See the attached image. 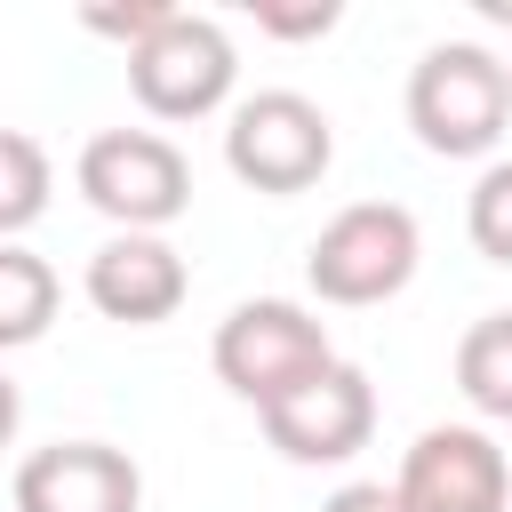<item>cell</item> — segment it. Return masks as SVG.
<instances>
[{"label": "cell", "mask_w": 512, "mask_h": 512, "mask_svg": "<svg viewBox=\"0 0 512 512\" xmlns=\"http://www.w3.org/2000/svg\"><path fill=\"white\" fill-rule=\"evenodd\" d=\"M512 120V88H504V56H488L480 40H440L416 56L408 72V128L424 152L440 160H480L496 152Z\"/></svg>", "instance_id": "1"}, {"label": "cell", "mask_w": 512, "mask_h": 512, "mask_svg": "<svg viewBox=\"0 0 512 512\" xmlns=\"http://www.w3.org/2000/svg\"><path fill=\"white\" fill-rule=\"evenodd\" d=\"M208 360H216V384H224L232 400L272 408V400H288L296 384H312V376L336 360V344H328V328H320L304 304H288V296H248V304H232V312L216 320Z\"/></svg>", "instance_id": "2"}, {"label": "cell", "mask_w": 512, "mask_h": 512, "mask_svg": "<svg viewBox=\"0 0 512 512\" xmlns=\"http://www.w3.org/2000/svg\"><path fill=\"white\" fill-rule=\"evenodd\" d=\"M416 256H424V232L400 200H352L304 248V280L320 304H384L416 280Z\"/></svg>", "instance_id": "3"}, {"label": "cell", "mask_w": 512, "mask_h": 512, "mask_svg": "<svg viewBox=\"0 0 512 512\" xmlns=\"http://www.w3.org/2000/svg\"><path fill=\"white\" fill-rule=\"evenodd\" d=\"M328 160H336V128H328V112H320L312 96H296V88H256V96H240L232 120H224V168H232L248 192L288 200V192L320 184Z\"/></svg>", "instance_id": "4"}, {"label": "cell", "mask_w": 512, "mask_h": 512, "mask_svg": "<svg viewBox=\"0 0 512 512\" xmlns=\"http://www.w3.org/2000/svg\"><path fill=\"white\" fill-rule=\"evenodd\" d=\"M80 192L120 232H160L192 208V160L160 128H96L80 144Z\"/></svg>", "instance_id": "5"}, {"label": "cell", "mask_w": 512, "mask_h": 512, "mask_svg": "<svg viewBox=\"0 0 512 512\" xmlns=\"http://www.w3.org/2000/svg\"><path fill=\"white\" fill-rule=\"evenodd\" d=\"M240 80V56H232V32L216 16H192L176 8L144 48H128V88L152 120H208Z\"/></svg>", "instance_id": "6"}, {"label": "cell", "mask_w": 512, "mask_h": 512, "mask_svg": "<svg viewBox=\"0 0 512 512\" xmlns=\"http://www.w3.org/2000/svg\"><path fill=\"white\" fill-rule=\"evenodd\" d=\"M256 416H264V440H272L288 464H344V456H360L368 432H376V384H368V368L328 360L312 384H296L288 400H272V408H256Z\"/></svg>", "instance_id": "7"}, {"label": "cell", "mask_w": 512, "mask_h": 512, "mask_svg": "<svg viewBox=\"0 0 512 512\" xmlns=\"http://www.w3.org/2000/svg\"><path fill=\"white\" fill-rule=\"evenodd\" d=\"M392 488L408 512H512V456L480 424H432L400 456Z\"/></svg>", "instance_id": "8"}, {"label": "cell", "mask_w": 512, "mask_h": 512, "mask_svg": "<svg viewBox=\"0 0 512 512\" xmlns=\"http://www.w3.org/2000/svg\"><path fill=\"white\" fill-rule=\"evenodd\" d=\"M144 472L112 440H56L16 464V512H136Z\"/></svg>", "instance_id": "9"}, {"label": "cell", "mask_w": 512, "mask_h": 512, "mask_svg": "<svg viewBox=\"0 0 512 512\" xmlns=\"http://www.w3.org/2000/svg\"><path fill=\"white\" fill-rule=\"evenodd\" d=\"M88 304L104 312V320H120V328H152V320H168L176 304H184V288H192V272H184V256L160 240V232H112L96 256H88Z\"/></svg>", "instance_id": "10"}, {"label": "cell", "mask_w": 512, "mask_h": 512, "mask_svg": "<svg viewBox=\"0 0 512 512\" xmlns=\"http://www.w3.org/2000/svg\"><path fill=\"white\" fill-rule=\"evenodd\" d=\"M56 304H64V280L48 272V256H32V248L0 240V352L40 344V336H48V320H56Z\"/></svg>", "instance_id": "11"}, {"label": "cell", "mask_w": 512, "mask_h": 512, "mask_svg": "<svg viewBox=\"0 0 512 512\" xmlns=\"http://www.w3.org/2000/svg\"><path fill=\"white\" fill-rule=\"evenodd\" d=\"M456 392L488 424H512V312H488L456 336Z\"/></svg>", "instance_id": "12"}, {"label": "cell", "mask_w": 512, "mask_h": 512, "mask_svg": "<svg viewBox=\"0 0 512 512\" xmlns=\"http://www.w3.org/2000/svg\"><path fill=\"white\" fill-rule=\"evenodd\" d=\"M48 184H56V168H48L40 136H24V128H0V240H16L24 224H40V208H48Z\"/></svg>", "instance_id": "13"}, {"label": "cell", "mask_w": 512, "mask_h": 512, "mask_svg": "<svg viewBox=\"0 0 512 512\" xmlns=\"http://www.w3.org/2000/svg\"><path fill=\"white\" fill-rule=\"evenodd\" d=\"M464 232L488 264H512V160L480 168V184L464 192Z\"/></svg>", "instance_id": "14"}, {"label": "cell", "mask_w": 512, "mask_h": 512, "mask_svg": "<svg viewBox=\"0 0 512 512\" xmlns=\"http://www.w3.org/2000/svg\"><path fill=\"white\" fill-rule=\"evenodd\" d=\"M168 16H176L168 0H128V8H112V0H88V8H80V24H88V32H104V40H120V48H144V40H152Z\"/></svg>", "instance_id": "15"}, {"label": "cell", "mask_w": 512, "mask_h": 512, "mask_svg": "<svg viewBox=\"0 0 512 512\" xmlns=\"http://www.w3.org/2000/svg\"><path fill=\"white\" fill-rule=\"evenodd\" d=\"M256 16V32H272V40H320V32H336V0H256L248 8Z\"/></svg>", "instance_id": "16"}, {"label": "cell", "mask_w": 512, "mask_h": 512, "mask_svg": "<svg viewBox=\"0 0 512 512\" xmlns=\"http://www.w3.org/2000/svg\"><path fill=\"white\" fill-rule=\"evenodd\" d=\"M320 512H408V504H400V488H384V480H344Z\"/></svg>", "instance_id": "17"}, {"label": "cell", "mask_w": 512, "mask_h": 512, "mask_svg": "<svg viewBox=\"0 0 512 512\" xmlns=\"http://www.w3.org/2000/svg\"><path fill=\"white\" fill-rule=\"evenodd\" d=\"M16 424H24V392L8 384V368H0V448L16 440Z\"/></svg>", "instance_id": "18"}, {"label": "cell", "mask_w": 512, "mask_h": 512, "mask_svg": "<svg viewBox=\"0 0 512 512\" xmlns=\"http://www.w3.org/2000/svg\"><path fill=\"white\" fill-rule=\"evenodd\" d=\"M472 8H480L488 24H512V0H472Z\"/></svg>", "instance_id": "19"}, {"label": "cell", "mask_w": 512, "mask_h": 512, "mask_svg": "<svg viewBox=\"0 0 512 512\" xmlns=\"http://www.w3.org/2000/svg\"><path fill=\"white\" fill-rule=\"evenodd\" d=\"M504 88H512V56H504Z\"/></svg>", "instance_id": "20"}]
</instances>
